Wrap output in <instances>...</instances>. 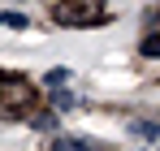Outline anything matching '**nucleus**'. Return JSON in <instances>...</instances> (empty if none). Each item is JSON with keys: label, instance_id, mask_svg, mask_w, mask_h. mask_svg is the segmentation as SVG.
Returning <instances> with one entry per match:
<instances>
[{"label": "nucleus", "instance_id": "obj_6", "mask_svg": "<svg viewBox=\"0 0 160 151\" xmlns=\"http://www.w3.org/2000/svg\"><path fill=\"white\" fill-rule=\"evenodd\" d=\"M143 56H160V39H156V35L143 39Z\"/></svg>", "mask_w": 160, "mask_h": 151}, {"label": "nucleus", "instance_id": "obj_5", "mask_svg": "<svg viewBox=\"0 0 160 151\" xmlns=\"http://www.w3.org/2000/svg\"><path fill=\"white\" fill-rule=\"evenodd\" d=\"M52 104H56V108H74V91H61V86H56V91H52Z\"/></svg>", "mask_w": 160, "mask_h": 151}, {"label": "nucleus", "instance_id": "obj_2", "mask_svg": "<svg viewBox=\"0 0 160 151\" xmlns=\"http://www.w3.org/2000/svg\"><path fill=\"white\" fill-rule=\"evenodd\" d=\"M0 22H4V26H13V30H26V17H22L18 9H9V13H0Z\"/></svg>", "mask_w": 160, "mask_h": 151}, {"label": "nucleus", "instance_id": "obj_1", "mask_svg": "<svg viewBox=\"0 0 160 151\" xmlns=\"http://www.w3.org/2000/svg\"><path fill=\"white\" fill-rule=\"evenodd\" d=\"M52 151H100V147H95L91 138H78V134H56Z\"/></svg>", "mask_w": 160, "mask_h": 151}, {"label": "nucleus", "instance_id": "obj_4", "mask_svg": "<svg viewBox=\"0 0 160 151\" xmlns=\"http://www.w3.org/2000/svg\"><path fill=\"white\" fill-rule=\"evenodd\" d=\"M134 134H147V138H160V121H134Z\"/></svg>", "mask_w": 160, "mask_h": 151}, {"label": "nucleus", "instance_id": "obj_3", "mask_svg": "<svg viewBox=\"0 0 160 151\" xmlns=\"http://www.w3.org/2000/svg\"><path fill=\"white\" fill-rule=\"evenodd\" d=\"M30 125H35V129H56L61 121H56V112H39V117H35Z\"/></svg>", "mask_w": 160, "mask_h": 151}, {"label": "nucleus", "instance_id": "obj_7", "mask_svg": "<svg viewBox=\"0 0 160 151\" xmlns=\"http://www.w3.org/2000/svg\"><path fill=\"white\" fill-rule=\"evenodd\" d=\"M48 82H52V86H61V82H69V69H52V74H48Z\"/></svg>", "mask_w": 160, "mask_h": 151}]
</instances>
